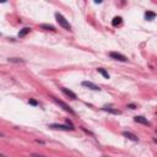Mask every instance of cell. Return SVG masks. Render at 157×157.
I'll list each match as a JSON object with an SVG mask.
<instances>
[{
    "label": "cell",
    "mask_w": 157,
    "mask_h": 157,
    "mask_svg": "<svg viewBox=\"0 0 157 157\" xmlns=\"http://www.w3.org/2000/svg\"><path fill=\"white\" fill-rule=\"evenodd\" d=\"M155 17H156V13H155L153 11H146V12H145V18H146V20L151 21V20H153Z\"/></svg>",
    "instance_id": "30bf717a"
},
{
    "label": "cell",
    "mask_w": 157,
    "mask_h": 157,
    "mask_svg": "<svg viewBox=\"0 0 157 157\" xmlns=\"http://www.w3.org/2000/svg\"><path fill=\"white\" fill-rule=\"evenodd\" d=\"M0 157H7V156H5V155H2V153H0Z\"/></svg>",
    "instance_id": "d6986e66"
},
{
    "label": "cell",
    "mask_w": 157,
    "mask_h": 157,
    "mask_svg": "<svg viewBox=\"0 0 157 157\" xmlns=\"http://www.w3.org/2000/svg\"><path fill=\"white\" fill-rule=\"evenodd\" d=\"M97 71H98V72H99V74H101V75H102L104 78H109V74H108V72H107L104 69H102V67H98V69H97Z\"/></svg>",
    "instance_id": "4fadbf2b"
},
{
    "label": "cell",
    "mask_w": 157,
    "mask_h": 157,
    "mask_svg": "<svg viewBox=\"0 0 157 157\" xmlns=\"http://www.w3.org/2000/svg\"><path fill=\"white\" fill-rule=\"evenodd\" d=\"M53 99H54V102H56V103H58V104H59V105H60L65 112H69V113H70V114H72V115L75 114V112L72 110V108H71L70 105H67L65 102H63V101H60V99H58V98H55V97H53Z\"/></svg>",
    "instance_id": "7a4b0ae2"
},
{
    "label": "cell",
    "mask_w": 157,
    "mask_h": 157,
    "mask_svg": "<svg viewBox=\"0 0 157 157\" xmlns=\"http://www.w3.org/2000/svg\"><path fill=\"white\" fill-rule=\"evenodd\" d=\"M28 103H29V104H32V105H37V104H38V103H37V101H34V99H29V101H28Z\"/></svg>",
    "instance_id": "2e32d148"
},
{
    "label": "cell",
    "mask_w": 157,
    "mask_h": 157,
    "mask_svg": "<svg viewBox=\"0 0 157 157\" xmlns=\"http://www.w3.org/2000/svg\"><path fill=\"white\" fill-rule=\"evenodd\" d=\"M40 28H42V29H45V31H55V27H54V26L47 25V23H42V25H40Z\"/></svg>",
    "instance_id": "7c38bea8"
},
{
    "label": "cell",
    "mask_w": 157,
    "mask_h": 157,
    "mask_svg": "<svg viewBox=\"0 0 157 157\" xmlns=\"http://www.w3.org/2000/svg\"><path fill=\"white\" fill-rule=\"evenodd\" d=\"M49 128L55 129V130H63V131H69V130H71L67 125H63V124H50Z\"/></svg>",
    "instance_id": "5b68a950"
},
{
    "label": "cell",
    "mask_w": 157,
    "mask_h": 157,
    "mask_svg": "<svg viewBox=\"0 0 157 157\" xmlns=\"http://www.w3.org/2000/svg\"><path fill=\"white\" fill-rule=\"evenodd\" d=\"M2 136H4V134H2V132H0V137H2Z\"/></svg>",
    "instance_id": "ffe728a7"
},
{
    "label": "cell",
    "mask_w": 157,
    "mask_h": 157,
    "mask_svg": "<svg viewBox=\"0 0 157 157\" xmlns=\"http://www.w3.org/2000/svg\"><path fill=\"white\" fill-rule=\"evenodd\" d=\"M9 61L10 63H25V60L20 58H9Z\"/></svg>",
    "instance_id": "9a60e30c"
},
{
    "label": "cell",
    "mask_w": 157,
    "mask_h": 157,
    "mask_svg": "<svg viewBox=\"0 0 157 157\" xmlns=\"http://www.w3.org/2000/svg\"><path fill=\"white\" fill-rule=\"evenodd\" d=\"M55 18H56V22H58L64 29H66V31H72V29H71V25L69 23V21H67L61 13L56 12V13H55Z\"/></svg>",
    "instance_id": "6da1fadb"
},
{
    "label": "cell",
    "mask_w": 157,
    "mask_h": 157,
    "mask_svg": "<svg viewBox=\"0 0 157 157\" xmlns=\"http://www.w3.org/2000/svg\"><path fill=\"white\" fill-rule=\"evenodd\" d=\"M104 112H108V113H112V114H117V115H119L121 112L120 110H118V109H114V108H112V107H103L102 108Z\"/></svg>",
    "instance_id": "9c48e42d"
},
{
    "label": "cell",
    "mask_w": 157,
    "mask_h": 157,
    "mask_svg": "<svg viewBox=\"0 0 157 157\" xmlns=\"http://www.w3.org/2000/svg\"><path fill=\"white\" fill-rule=\"evenodd\" d=\"M109 56H110L112 59H114V60H118V61H123V63L128 61V58H126L125 55H123V54H120V53H117V52H110V53H109Z\"/></svg>",
    "instance_id": "3957f363"
},
{
    "label": "cell",
    "mask_w": 157,
    "mask_h": 157,
    "mask_svg": "<svg viewBox=\"0 0 157 157\" xmlns=\"http://www.w3.org/2000/svg\"><path fill=\"white\" fill-rule=\"evenodd\" d=\"M123 136H125L128 140H131V141H134V142H137V141H139V137H137L135 134L130 132V131H124V132H123Z\"/></svg>",
    "instance_id": "52a82bcc"
},
{
    "label": "cell",
    "mask_w": 157,
    "mask_h": 157,
    "mask_svg": "<svg viewBox=\"0 0 157 157\" xmlns=\"http://www.w3.org/2000/svg\"><path fill=\"white\" fill-rule=\"evenodd\" d=\"M128 108H130V109H135L136 105H135V104H128Z\"/></svg>",
    "instance_id": "ac0fdd59"
},
{
    "label": "cell",
    "mask_w": 157,
    "mask_h": 157,
    "mask_svg": "<svg viewBox=\"0 0 157 157\" xmlns=\"http://www.w3.org/2000/svg\"><path fill=\"white\" fill-rule=\"evenodd\" d=\"M61 92H63L65 96H67L69 98H71V99H77V96H76L72 91H70V90H67V88H65V87L61 88Z\"/></svg>",
    "instance_id": "ba28073f"
},
{
    "label": "cell",
    "mask_w": 157,
    "mask_h": 157,
    "mask_svg": "<svg viewBox=\"0 0 157 157\" xmlns=\"http://www.w3.org/2000/svg\"><path fill=\"white\" fill-rule=\"evenodd\" d=\"M83 87H87V88H90V90H93V91H101V88H99V86H97V85H94L93 82H91V81H82V83H81Z\"/></svg>",
    "instance_id": "277c9868"
},
{
    "label": "cell",
    "mask_w": 157,
    "mask_h": 157,
    "mask_svg": "<svg viewBox=\"0 0 157 157\" xmlns=\"http://www.w3.org/2000/svg\"><path fill=\"white\" fill-rule=\"evenodd\" d=\"M134 120L136 121V123H140V124H144V125H151V123L145 118V117H142V115H136L135 118H134Z\"/></svg>",
    "instance_id": "8992f818"
},
{
    "label": "cell",
    "mask_w": 157,
    "mask_h": 157,
    "mask_svg": "<svg viewBox=\"0 0 157 157\" xmlns=\"http://www.w3.org/2000/svg\"><path fill=\"white\" fill-rule=\"evenodd\" d=\"M29 31H31V28H29V27H25V28H22V29L18 32V37H20V38L25 37L26 34H28V33H29Z\"/></svg>",
    "instance_id": "8fae6325"
},
{
    "label": "cell",
    "mask_w": 157,
    "mask_h": 157,
    "mask_svg": "<svg viewBox=\"0 0 157 157\" xmlns=\"http://www.w3.org/2000/svg\"><path fill=\"white\" fill-rule=\"evenodd\" d=\"M32 157H47V156H43V155H39V153H32Z\"/></svg>",
    "instance_id": "e0dca14e"
},
{
    "label": "cell",
    "mask_w": 157,
    "mask_h": 157,
    "mask_svg": "<svg viewBox=\"0 0 157 157\" xmlns=\"http://www.w3.org/2000/svg\"><path fill=\"white\" fill-rule=\"evenodd\" d=\"M120 23H121V17H119V16L114 17L113 21H112V25H113V26H118V25H120Z\"/></svg>",
    "instance_id": "5bb4252c"
}]
</instances>
